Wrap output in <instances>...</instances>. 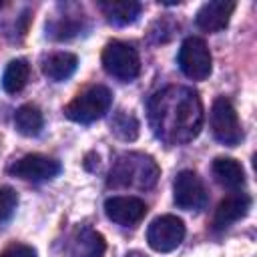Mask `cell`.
Listing matches in <instances>:
<instances>
[{
    "label": "cell",
    "mask_w": 257,
    "mask_h": 257,
    "mask_svg": "<svg viewBox=\"0 0 257 257\" xmlns=\"http://www.w3.org/2000/svg\"><path fill=\"white\" fill-rule=\"evenodd\" d=\"M16 205H18L16 191L10 189V187H0V223L10 219V215L14 213Z\"/></svg>",
    "instance_id": "20"
},
{
    "label": "cell",
    "mask_w": 257,
    "mask_h": 257,
    "mask_svg": "<svg viewBox=\"0 0 257 257\" xmlns=\"http://www.w3.org/2000/svg\"><path fill=\"white\" fill-rule=\"evenodd\" d=\"M110 126H112V133L118 135L124 141H135L137 135H139V122H137V118L133 114L124 112V110H120V112L114 114Z\"/></svg>",
    "instance_id": "19"
},
{
    "label": "cell",
    "mask_w": 257,
    "mask_h": 257,
    "mask_svg": "<svg viewBox=\"0 0 257 257\" xmlns=\"http://www.w3.org/2000/svg\"><path fill=\"white\" fill-rule=\"evenodd\" d=\"M211 131L213 137L227 147H237L243 141V128L235 106L229 98L217 96L211 106Z\"/></svg>",
    "instance_id": "5"
},
{
    "label": "cell",
    "mask_w": 257,
    "mask_h": 257,
    "mask_svg": "<svg viewBox=\"0 0 257 257\" xmlns=\"http://www.w3.org/2000/svg\"><path fill=\"white\" fill-rule=\"evenodd\" d=\"M211 171H213L215 181L225 189L239 191L245 185V171L241 163L231 157H217L211 165Z\"/></svg>",
    "instance_id": "13"
},
{
    "label": "cell",
    "mask_w": 257,
    "mask_h": 257,
    "mask_svg": "<svg viewBox=\"0 0 257 257\" xmlns=\"http://www.w3.org/2000/svg\"><path fill=\"white\" fill-rule=\"evenodd\" d=\"M98 8L102 10V14L110 24L126 26L139 18L143 4L135 0H108V2H98Z\"/></svg>",
    "instance_id": "14"
},
{
    "label": "cell",
    "mask_w": 257,
    "mask_h": 257,
    "mask_svg": "<svg viewBox=\"0 0 257 257\" xmlns=\"http://www.w3.org/2000/svg\"><path fill=\"white\" fill-rule=\"evenodd\" d=\"M14 126L24 137H36L44 126V116L36 104H22L14 112Z\"/></svg>",
    "instance_id": "17"
},
{
    "label": "cell",
    "mask_w": 257,
    "mask_h": 257,
    "mask_svg": "<svg viewBox=\"0 0 257 257\" xmlns=\"http://www.w3.org/2000/svg\"><path fill=\"white\" fill-rule=\"evenodd\" d=\"M161 169L153 157L143 153L120 155L108 175V185L116 189H151L159 181Z\"/></svg>",
    "instance_id": "2"
},
{
    "label": "cell",
    "mask_w": 257,
    "mask_h": 257,
    "mask_svg": "<svg viewBox=\"0 0 257 257\" xmlns=\"http://www.w3.org/2000/svg\"><path fill=\"white\" fill-rule=\"evenodd\" d=\"M124 257H147L145 253H141V251H131V253H126Z\"/></svg>",
    "instance_id": "22"
},
{
    "label": "cell",
    "mask_w": 257,
    "mask_h": 257,
    "mask_svg": "<svg viewBox=\"0 0 257 257\" xmlns=\"http://www.w3.org/2000/svg\"><path fill=\"white\" fill-rule=\"evenodd\" d=\"M251 209V197L245 195V193H231L227 195L215 209V215H213V227L215 229H225L229 227L231 223L243 219Z\"/></svg>",
    "instance_id": "12"
},
{
    "label": "cell",
    "mask_w": 257,
    "mask_h": 257,
    "mask_svg": "<svg viewBox=\"0 0 257 257\" xmlns=\"http://www.w3.org/2000/svg\"><path fill=\"white\" fill-rule=\"evenodd\" d=\"M0 257H36V251L30 247V245H24V243H14L10 247H6Z\"/></svg>",
    "instance_id": "21"
},
{
    "label": "cell",
    "mask_w": 257,
    "mask_h": 257,
    "mask_svg": "<svg viewBox=\"0 0 257 257\" xmlns=\"http://www.w3.org/2000/svg\"><path fill=\"white\" fill-rule=\"evenodd\" d=\"M8 171L14 177L24 179V181H48V179H54L62 171V167L56 159L34 153V155H26L18 159Z\"/></svg>",
    "instance_id": "9"
},
{
    "label": "cell",
    "mask_w": 257,
    "mask_h": 257,
    "mask_svg": "<svg viewBox=\"0 0 257 257\" xmlns=\"http://www.w3.org/2000/svg\"><path fill=\"white\" fill-rule=\"evenodd\" d=\"M28 76H30V66H28V62L24 58L10 60L6 70H4V74H2V88L8 94H16L26 86Z\"/></svg>",
    "instance_id": "18"
},
{
    "label": "cell",
    "mask_w": 257,
    "mask_h": 257,
    "mask_svg": "<svg viewBox=\"0 0 257 257\" xmlns=\"http://www.w3.org/2000/svg\"><path fill=\"white\" fill-rule=\"evenodd\" d=\"M179 68L191 80H205L211 74L213 58L203 38L189 36L179 48Z\"/></svg>",
    "instance_id": "6"
},
{
    "label": "cell",
    "mask_w": 257,
    "mask_h": 257,
    "mask_svg": "<svg viewBox=\"0 0 257 257\" xmlns=\"http://www.w3.org/2000/svg\"><path fill=\"white\" fill-rule=\"evenodd\" d=\"M78 66V58L72 54V52H54L50 54L48 58H44L42 62V72L44 76H48L50 80L54 82H60V80H66L74 74Z\"/></svg>",
    "instance_id": "16"
},
{
    "label": "cell",
    "mask_w": 257,
    "mask_h": 257,
    "mask_svg": "<svg viewBox=\"0 0 257 257\" xmlns=\"http://www.w3.org/2000/svg\"><path fill=\"white\" fill-rule=\"evenodd\" d=\"M185 223L175 215H161L151 221L147 229L149 247L159 253H169L177 249L185 239Z\"/></svg>",
    "instance_id": "7"
},
{
    "label": "cell",
    "mask_w": 257,
    "mask_h": 257,
    "mask_svg": "<svg viewBox=\"0 0 257 257\" xmlns=\"http://www.w3.org/2000/svg\"><path fill=\"white\" fill-rule=\"evenodd\" d=\"M0 8H2V2H0Z\"/></svg>",
    "instance_id": "23"
},
{
    "label": "cell",
    "mask_w": 257,
    "mask_h": 257,
    "mask_svg": "<svg viewBox=\"0 0 257 257\" xmlns=\"http://www.w3.org/2000/svg\"><path fill=\"white\" fill-rule=\"evenodd\" d=\"M235 6L237 4L233 0H211V2H205L197 12L195 22L205 32H219L229 24V18H231Z\"/></svg>",
    "instance_id": "11"
},
{
    "label": "cell",
    "mask_w": 257,
    "mask_h": 257,
    "mask_svg": "<svg viewBox=\"0 0 257 257\" xmlns=\"http://www.w3.org/2000/svg\"><path fill=\"white\" fill-rule=\"evenodd\" d=\"M173 199L185 211H199L207 205V191L195 171H181L173 185Z\"/></svg>",
    "instance_id": "8"
},
{
    "label": "cell",
    "mask_w": 257,
    "mask_h": 257,
    "mask_svg": "<svg viewBox=\"0 0 257 257\" xmlns=\"http://www.w3.org/2000/svg\"><path fill=\"white\" fill-rule=\"evenodd\" d=\"M112 104V92L102 86V84H94L88 86L86 90H82L80 94H76L64 108V114L74 120V122H94L100 116H104L108 112Z\"/></svg>",
    "instance_id": "3"
},
{
    "label": "cell",
    "mask_w": 257,
    "mask_h": 257,
    "mask_svg": "<svg viewBox=\"0 0 257 257\" xmlns=\"http://www.w3.org/2000/svg\"><path fill=\"white\" fill-rule=\"evenodd\" d=\"M203 102L189 86H167L149 100V124L167 145H187L203 128Z\"/></svg>",
    "instance_id": "1"
},
{
    "label": "cell",
    "mask_w": 257,
    "mask_h": 257,
    "mask_svg": "<svg viewBox=\"0 0 257 257\" xmlns=\"http://www.w3.org/2000/svg\"><path fill=\"white\" fill-rule=\"evenodd\" d=\"M149 207L139 197H110L104 201V213L110 221L118 225H137L145 215Z\"/></svg>",
    "instance_id": "10"
},
{
    "label": "cell",
    "mask_w": 257,
    "mask_h": 257,
    "mask_svg": "<svg viewBox=\"0 0 257 257\" xmlns=\"http://www.w3.org/2000/svg\"><path fill=\"white\" fill-rule=\"evenodd\" d=\"M104 251H106L104 237L90 227L80 229L72 241V257H104Z\"/></svg>",
    "instance_id": "15"
},
{
    "label": "cell",
    "mask_w": 257,
    "mask_h": 257,
    "mask_svg": "<svg viewBox=\"0 0 257 257\" xmlns=\"http://www.w3.org/2000/svg\"><path fill=\"white\" fill-rule=\"evenodd\" d=\"M102 68L110 76H114V78H118L122 82H131L141 72L139 52L126 42L112 40L102 50Z\"/></svg>",
    "instance_id": "4"
}]
</instances>
